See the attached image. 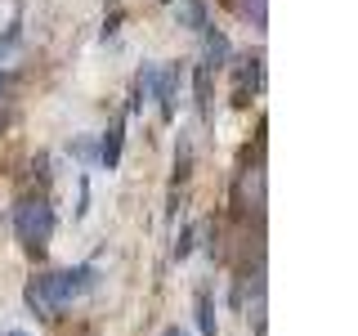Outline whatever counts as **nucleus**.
<instances>
[{
	"label": "nucleus",
	"mask_w": 358,
	"mask_h": 336,
	"mask_svg": "<svg viewBox=\"0 0 358 336\" xmlns=\"http://www.w3.org/2000/svg\"><path fill=\"white\" fill-rule=\"evenodd\" d=\"M117 157H121V126H112L103 134V148H99V162L103 166H117Z\"/></svg>",
	"instance_id": "nucleus-7"
},
{
	"label": "nucleus",
	"mask_w": 358,
	"mask_h": 336,
	"mask_svg": "<svg viewBox=\"0 0 358 336\" xmlns=\"http://www.w3.org/2000/svg\"><path fill=\"white\" fill-rule=\"evenodd\" d=\"M5 336H27V332H5Z\"/></svg>",
	"instance_id": "nucleus-11"
},
{
	"label": "nucleus",
	"mask_w": 358,
	"mask_h": 336,
	"mask_svg": "<svg viewBox=\"0 0 358 336\" xmlns=\"http://www.w3.org/2000/svg\"><path fill=\"white\" fill-rule=\"evenodd\" d=\"M197 309H201V332H206V336H215V314H210V296H206V291H201Z\"/></svg>",
	"instance_id": "nucleus-9"
},
{
	"label": "nucleus",
	"mask_w": 358,
	"mask_h": 336,
	"mask_svg": "<svg viewBox=\"0 0 358 336\" xmlns=\"http://www.w3.org/2000/svg\"><path fill=\"white\" fill-rule=\"evenodd\" d=\"M99 283V269L94 265H76V269H63V274H41L27 283V305L41 309V314H54L72 300H81L85 291H94Z\"/></svg>",
	"instance_id": "nucleus-1"
},
{
	"label": "nucleus",
	"mask_w": 358,
	"mask_h": 336,
	"mask_svg": "<svg viewBox=\"0 0 358 336\" xmlns=\"http://www.w3.org/2000/svg\"><path fill=\"white\" fill-rule=\"evenodd\" d=\"M175 18L193 31H206V9H201V0H175Z\"/></svg>",
	"instance_id": "nucleus-5"
},
{
	"label": "nucleus",
	"mask_w": 358,
	"mask_h": 336,
	"mask_svg": "<svg viewBox=\"0 0 358 336\" xmlns=\"http://www.w3.org/2000/svg\"><path fill=\"white\" fill-rule=\"evenodd\" d=\"M255 90H260V59H242L238 72H233V99H238V104H246Z\"/></svg>",
	"instance_id": "nucleus-4"
},
{
	"label": "nucleus",
	"mask_w": 358,
	"mask_h": 336,
	"mask_svg": "<svg viewBox=\"0 0 358 336\" xmlns=\"http://www.w3.org/2000/svg\"><path fill=\"white\" fill-rule=\"evenodd\" d=\"M14 229H18V238L27 242L31 251H41V246L50 242V233H54V206L45 197H27L14 211Z\"/></svg>",
	"instance_id": "nucleus-2"
},
{
	"label": "nucleus",
	"mask_w": 358,
	"mask_h": 336,
	"mask_svg": "<svg viewBox=\"0 0 358 336\" xmlns=\"http://www.w3.org/2000/svg\"><path fill=\"white\" fill-rule=\"evenodd\" d=\"M224 59H229V41L220 31H206V67H224Z\"/></svg>",
	"instance_id": "nucleus-6"
},
{
	"label": "nucleus",
	"mask_w": 358,
	"mask_h": 336,
	"mask_svg": "<svg viewBox=\"0 0 358 336\" xmlns=\"http://www.w3.org/2000/svg\"><path fill=\"white\" fill-rule=\"evenodd\" d=\"M166 336H188V332H184V328H171V332H166Z\"/></svg>",
	"instance_id": "nucleus-10"
},
{
	"label": "nucleus",
	"mask_w": 358,
	"mask_h": 336,
	"mask_svg": "<svg viewBox=\"0 0 358 336\" xmlns=\"http://www.w3.org/2000/svg\"><path fill=\"white\" fill-rule=\"evenodd\" d=\"M242 18L251 27H264V0H242Z\"/></svg>",
	"instance_id": "nucleus-8"
},
{
	"label": "nucleus",
	"mask_w": 358,
	"mask_h": 336,
	"mask_svg": "<svg viewBox=\"0 0 358 336\" xmlns=\"http://www.w3.org/2000/svg\"><path fill=\"white\" fill-rule=\"evenodd\" d=\"M139 90H143V99H157L162 112L171 117L175 90H179V67H143V72H139Z\"/></svg>",
	"instance_id": "nucleus-3"
}]
</instances>
